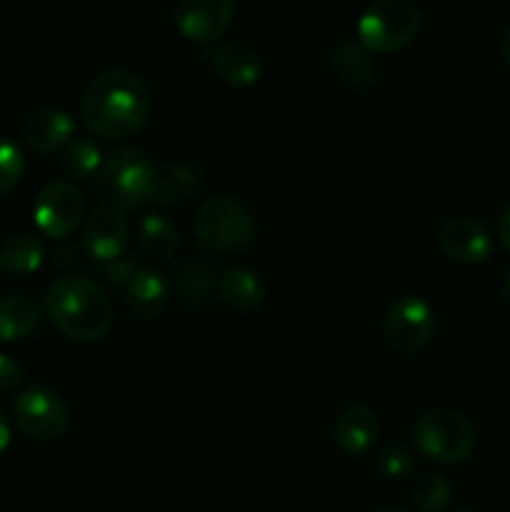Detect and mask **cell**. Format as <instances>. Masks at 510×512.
<instances>
[{
  "instance_id": "cell-1",
  "label": "cell",
  "mask_w": 510,
  "mask_h": 512,
  "mask_svg": "<svg viewBox=\"0 0 510 512\" xmlns=\"http://www.w3.org/2000/svg\"><path fill=\"white\" fill-rule=\"evenodd\" d=\"M153 95L138 73L125 68L100 70L85 88L80 115L100 138L120 140L138 133L150 118Z\"/></svg>"
},
{
  "instance_id": "cell-2",
  "label": "cell",
  "mask_w": 510,
  "mask_h": 512,
  "mask_svg": "<svg viewBox=\"0 0 510 512\" xmlns=\"http://www.w3.org/2000/svg\"><path fill=\"white\" fill-rule=\"evenodd\" d=\"M45 313L78 343H98L113 328V303L103 285L85 275H63L45 293Z\"/></svg>"
},
{
  "instance_id": "cell-3",
  "label": "cell",
  "mask_w": 510,
  "mask_h": 512,
  "mask_svg": "<svg viewBox=\"0 0 510 512\" xmlns=\"http://www.w3.org/2000/svg\"><path fill=\"white\" fill-rule=\"evenodd\" d=\"M158 168L138 145H115L103 155L95 188L115 208H143L153 200Z\"/></svg>"
},
{
  "instance_id": "cell-4",
  "label": "cell",
  "mask_w": 510,
  "mask_h": 512,
  "mask_svg": "<svg viewBox=\"0 0 510 512\" xmlns=\"http://www.w3.org/2000/svg\"><path fill=\"white\" fill-rule=\"evenodd\" d=\"M413 440L423 455L438 463H463L475 450L473 423L460 410H425L413 425Z\"/></svg>"
},
{
  "instance_id": "cell-5",
  "label": "cell",
  "mask_w": 510,
  "mask_h": 512,
  "mask_svg": "<svg viewBox=\"0 0 510 512\" xmlns=\"http://www.w3.org/2000/svg\"><path fill=\"white\" fill-rule=\"evenodd\" d=\"M193 230L198 235L200 245L215 253H233L243 250L253 240V213L248 205L230 195L210 198L195 210Z\"/></svg>"
},
{
  "instance_id": "cell-6",
  "label": "cell",
  "mask_w": 510,
  "mask_h": 512,
  "mask_svg": "<svg viewBox=\"0 0 510 512\" xmlns=\"http://www.w3.org/2000/svg\"><path fill=\"white\" fill-rule=\"evenodd\" d=\"M418 30L420 10L408 0H375L358 18V40L378 53L403 48Z\"/></svg>"
},
{
  "instance_id": "cell-7",
  "label": "cell",
  "mask_w": 510,
  "mask_h": 512,
  "mask_svg": "<svg viewBox=\"0 0 510 512\" xmlns=\"http://www.w3.org/2000/svg\"><path fill=\"white\" fill-rule=\"evenodd\" d=\"M15 425L28 438L48 443L58 440L68 430L70 410L65 400L48 385H28L13 403Z\"/></svg>"
},
{
  "instance_id": "cell-8",
  "label": "cell",
  "mask_w": 510,
  "mask_h": 512,
  "mask_svg": "<svg viewBox=\"0 0 510 512\" xmlns=\"http://www.w3.org/2000/svg\"><path fill=\"white\" fill-rule=\"evenodd\" d=\"M33 215L48 238H68L85 215V193L70 180H50L35 198Z\"/></svg>"
},
{
  "instance_id": "cell-9",
  "label": "cell",
  "mask_w": 510,
  "mask_h": 512,
  "mask_svg": "<svg viewBox=\"0 0 510 512\" xmlns=\"http://www.w3.org/2000/svg\"><path fill=\"white\" fill-rule=\"evenodd\" d=\"M385 340L400 353H415L425 348L435 333V310L420 295H403L390 303L383 318Z\"/></svg>"
},
{
  "instance_id": "cell-10",
  "label": "cell",
  "mask_w": 510,
  "mask_h": 512,
  "mask_svg": "<svg viewBox=\"0 0 510 512\" xmlns=\"http://www.w3.org/2000/svg\"><path fill=\"white\" fill-rule=\"evenodd\" d=\"M235 15L233 0H180L173 10L175 25L188 40L200 45H215L230 28Z\"/></svg>"
},
{
  "instance_id": "cell-11",
  "label": "cell",
  "mask_w": 510,
  "mask_h": 512,
  "mask_svg": "<svg viewBox=\"0 0 510 512\" xmlns=\"http://www.w3.org/2000/svg\"><path fill=\"white\" fill-rule=\"evenodd\" d=\"M443 253L455 263H485L493 253V238L480 220L470 215H453L438 230Z\"/></svg>"
},
{
  "instance_id": "cell-12",
  "label": "cell",
  "mask_w": 510,
  "mask_h": 512,
  "mask_svg": "<svg viewBox=\"0 0 510 512\" xmlns=\"http://www.w3.org/2000/svg\"><path fill=\"white\" fill-rule=\"evenodd\" d=\"M128 233L130 228L123 210L115 208V205H100L85 220L83 245L90 258L105 263V260L123 255L125 245H128Z\"/></svg>"
},
{
  "instance_id": "cell-13",
  "label": "cell",
  "mask_w": 510,
  "mask_h": 512,
  "mask_svg": "<svg viewBox=\"0 0 510 512\" xmlns=\"http://www.w3.org/2000/svg\"><path fill=\"white\" fill-rule=\"evenodd\" d=\"M205 58L213 65L215 73L235 88L255 85L263 73V60L245 43H215L205 50Z\"/></svg>"
},
{
  "instance_id": "cell-14",
  "label": "cell",
  "mask_w": 510,
  "mask_h": 512,
  "mask_svg": "<svg viewBox=\"0 0 510 512\" xmlns=\"http://www.w3.org/2000/svg\"><path fill=\"white\" fill-rule=\"evenodd\" d=\"M75 120L68 110L43 108L25 118L23 138L38 153H50L55 148H65L73 140Z\"/></svg>"
},
{
  "instance_id": "cell-15",
  "label": "cell",
  "mask_w": 510,
  "mask_h": 512,
  "mask_svg": "<svg viewBox=\"0 0 510 512\" xmlns=\"http://www.w3.org/2000/svg\"><path fill=\"white\" fill-rule=\"evenodd\" d=\"M128 308L135 318L153 320L165 310L170 298V285L165 275L155 268H138L125 288Z\"/></svg>"
},
{
  "instance_id": "cell-16",
  "label": "cell",
  "mask_w": 510,
  "mask_h": 512,
  "mask_svg": "<svg viewBox=\"0 0 510 512\" xmlns=\"http://www.w3.org/2000/svg\"><path fill=\"white\" fill-rule=\"evenodd\" d=\"M335 443L350 455H360L378 438V418L363 403H350L335 420Z\"/></svg>"
},
{
  "instance_id": "cell-17",
  "label": "cell",
  "mask_w": 510,
  "mask_h": 512,
  "mask_svg": "<svg viewBox=\"0 0 510 512\" xmlns=\"http://www.w3.org/2000/svg\"><path fill=\"white\" fill-rule=\"evenodd\" d=\"M330 58H333L335 73L340 75V80L345 85H350L355 90H363L368 85H373L378 68H375L373 58H370L368 50H365V45L360 40L340 38L333 45Z\"/></svg>"
},
{
  "instance_id": "cell-18",
  "label": "cell",
  "mask_w": 510,
  "mask_h": 512,
  "mask_svg": "<svg viewBox=\"0 0 510 512\" xmlns=\"http://www.w3.org/2000/svg\"><path fill=\"white\" fill-rule=\"evenodd\" d=\"M220 298L235 310H255L265 300V283L248 268H228L218 275Z\"/></svg>"
},
{
  "instance_id": "cell-19",
  "label": "cell",
  "mask_w": 510,
  "mask_h": 512,
  "mask_svg": "<svg viewBox=\"0 0 510 512\" xmlns=\"http://www.w3.org/2000/svg\"><path fill=\"white\" fill-rule=\"evenodd\" d=\"M200 185V168L188 163V160H175V163L158 168V178H155V193L150 203L155 205H175L190 193H195Z\"/></svg>"
},
{
  "instance_id": "cell-20",
  "label": "cell",
  "mask_w": 510,
  "mask_h": 512,
  "mask_svg": "<svg viewBox=\"0 0 510 512\" xmlns=\"http://www.w3.org/2000/svg\"><path fill=\"white\" fill-rule=\"evenodd\" d=\"M40 323V305L28 295L0 298V340L13 343L33 333Z\"/></svg>"
},
{
  "instance_id": "cell-21",
  "label": "cell",
  "mask_w": 510,
  "mask_h": 512,
  "mask_svg": "<svg viewBox=\"0 0 510 512\" xmlns=\"http://www.w3.org/2000/svg\"><path fill=\"white\" fill-rule=\"evenodd\" d=\"M45 243L33 233H20L0 245V270L3 273H33L43 265Z\"/></svg>"
},
{
  "instance_id": "cell-22",
  "label": "cell",
  "mask_w": 510,
  "mask_h": 512,
  "mask_svg": "<svg viewBox=\"0 0 510 512\" xmlns=\"http://www.w3.org/2000/svg\"><path fill=\"white\" fill-rule=\"evenodd\" d=\"M138 245L150 258H170L178 250V230L165 215L150 213L138 223Z\"/></svg>"
},
{
  "instance_id": "cell-23",
  "label": "cell",
  "mask_w": 510,
  "mask_h": 512,
  "mask_svg": "<svg viewBox=\"0 0 510 512\" xmlns=\"http://www.w3.org/2000/svg\"><path fill=\"white\" fill-rule=\"evenodd\" d=\"M175 290H178L180 298L185 303H205L210 298L215 288H218V278H215L213 268L205 263H195V260H188V263H180L178 268L173 270Z\"/></svg>"
},
{
  "instance_id": "cell-24",
  "label": "cell",
  "mask_w": 510,
  "mask_h": 512,
  "mask_svg": "<svg viewBox=\"0 0 510 512\" xmlns=\"http://www.w3.org/2000/svg\"><path fill=\"white\" fill-rule=\"evenodd\" d=\"M100 163H103V153H100L98 145L90 138H73L63 148L60 155V168H63L65 178L70 180H90L98 173Z\"/></svg>"
},
{
  "instance_id": "cell-25",
  "label": "cell",
  "mask_w": 510,
  "mask_h": 512,
  "mask_svg": "<svg viewBox=\"0 0 510 512\" xmlns=\"http://www.w3.org/2000/svg\"><path fill=\"white\" fill-rule=\"evenodd\" d=\"M453 498V485L443 473H423L413 485V500L420 512H443Z\"/></svg>"
},
{
  "instance_id": "cell-26",
  "label": "cell",
  "mask_w": 510,
  "mask_h": 512,
  "mask_svg": "<svg viewBox=\"0 0 510 512\" xmlns=\"http://www.w3.org/2000/svg\"><path fill=\"white\" fill-rule=\"evenodd\" d=\"M375 470L388 480L408 478L415 470V455L410 453L405 445H385V448H380L378 455H375Z\"/></svg>"
},
{
  "instance_id": "cell-27",
  "label": "cell",
  "mask_w": 510,
  "mask_h": 512,
  "mask_svg": "<svg viewBox=\"0 0 510 512\" xmlns=\"http://www.w3.org/2000/svg\"><path fill=\"white\" fill-rule=\"evenodd\" d=\"M25 170V158L23 150L15 140L0 135V195L13 190L18 185V180L23 178Z\"/></svg>"
},
{
  "instance_id": "cell-28",
  "label": "cell",
  "mask_w": 510,
  "mask_h": 512,
  "mask_svg": "<svg viewBox=\"0 0 510 512\" xmlns=\"http://www.w3.org/2000/svg\"><path fill=\"white\" fill-rule=\"evenodd\" d=\"M140 265L135 263L133 255H118V258L113 260H105V263H98V275L100 280H105V283L110 285V288L115 290H125L128 288V283L133 280V275L138 273Z\"/></svg>"
},
{
  "instance_id": "cell-29",
  "label": "cell",
  "mask_w": 510,
  "mask_h": 512,
  "mask_svg": "<svg viewBox=\"0 0 510 512\" xmlns=\"http://www.w3.org/2000/svg\"><path fill=\"white\" fill-rule=\"evenodd\" d=\"M25 368L8 353H0V393H10L23 385Z\"/></svg>"
},
{
  "instance_id": "cell-30",
  "label": "cell",
  "mask_w": 510,
  "mask_h": 512,
  "mask_svg": "<svg viewBox=\"0 0 510 512\" xmlns=\"http://www.w3.org/2000/svg\"><path fill=\"white\" fill-rule=\"evenodd\" d=\"M498 240L503 243V248L510 253V205L500 213L498 218Z\"/></svg>"
},
{
  "instance_id": "cell-31",
  "label": "cell",
  "mask_w": 510,
  "mask_h": 512,
  "mask_svg": "<svg viewBox=\"0 0 510 512\" xmlns=\"http://www.w3.org/2000/svg\"><path fill=\"white\" fill-rule=\"evenodd\" d=\"M55 260H58L60 265L73 263V260H78V250H75L68 240H60V245L55 248Z\"/></svg>"
},
{
  "instance_id": "cell-32",
  "label": "cell",
  "mask_w": 510,
  "mask_h": 512,
  "mask_svg": "<svg viewBox=\"0 0 510 512\" xmlns=\"http://www.w3.org/2000/svg\"><path fill=\"white\" fill-rule=\"evenodd\" d=\"M8 443H10V425H8V420H5L3 410H0V453L8 448Z\"/></svg>"
},
{
  "instance_id": "cell-33",
  "label": "cell",
  "mask_w": 510,
  "mask_h": 512,
  "mask_svg": "<svg viewBox=\"0 0 510 512\" xmlns=\"http://www.w3.org/2000/svg\"><path fill=\"white\" fill-rule=\"evenodd\" d=\"M500 53H503L505 65H508V68H510V28L505 30L503 40H500Z\"/></svg>"
},
{
  "instance_id": "cell-34",
  "label": "cell",
  "mask_w": 510,
  "mask_h": 512,
  "mask_svg": "<svg viewBox=\"0 0 510 512\" xmlns=\"http://www.w3.org/2000/svg\"><path fill=\"white\" fill-rule=\"evenodd\" d=\"M500 293H503L505 303L510 305V268L505 270V275H503V285H500Z\"/></svg>"
},
{
  "instance_id": "cell-35",
  "label": "cell",
  "mask_w": 510,
  "mask_h": 512,
  "mask_svg": "<svg viewBox=\"0 0 510 512\" xmlns=\"http://www.w3.org/2000/svg\"><path fill=\"white\" fill-rule=\"evenodd\" d=\"M378 512H408V510H403V508H383V510H378Z\"/></svg>"
},
{
  "instance_id": "cell-36",
  "label": "cell",
  "mask_w": 510,
  "mask_h": 512,
  "mask_svg": "<svg viewBox=\"0 0 510 512\" xmlns=\"http://www.w3.org/2000/svg\"><path fill=\"white\" fill-rule=\"evenodd\" d=\"M455 512H475V510H455Z\"/></svg>"
}]
</instances>
